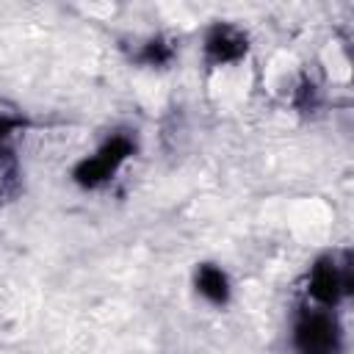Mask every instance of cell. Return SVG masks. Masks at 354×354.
<instances>
[{
	"mask_svg": "<svg viewBox=\"0 0 354 354\" xmlns=\"http://www.w3.org/2000/svg\"><path fill=\"white\" fill-rule=\"evenodd\" d=\"M127 155H133V141L127 136H113L97 149V155L75 166V180L86 188H97L127 160Z\"/></svg>",
	"mask_w": 354,
	"mask_h": 354,
	"instance_id": "cell-1",
	"label": "cell"
},
{
	"mask_svg": "<svg viewBox=\"0 0 354 354\" xmlns=\"http://www.w3.org/2000/svg\"><path fill=\"white\" fill-rule=\"evenodd\" d=\"M299 354H340V329L335 318L318 310H304L296 321Z\"/></svg>",
	"mask_w": 354,
	"mask_h": 354,
	"instance_id": "cell-2",
	"label": "cell"
},
{
	"mask_svg": "<svg viewBox=\"0 0 354 354\" xmlns=\"http://www.w3.org/2000/svg\"><path fill=\"white\" fill-rule=\"evenodd\" d=\"M348 290V274L332 257H321L310 271V296L321 304H335Z\"/></svg>",
	"mask_w": 354,
	"mask_h": 354,
	"instance_id": "cell-3",
	"label": "cell"
},
{
	"mask_svg": "<svg viewBox=\"0 0 354 354\" xmlns=\"http://www.w3.org/2000/svg\"><path fill=\"white\" fill-rule=\"evenodd\" d=\"M246 53V36L232 25H213L205 39V55L210 64H230Z\"/></svg>",
	"mask_w": 354,
	"mask_h": 354,
	"instance_id": "cell-4",
	"label": "cell"
},
{
	"mask_svg": "<svg viewBox=\"0 0 354 354\" xmlns=\"http://www.w3.org/2000/svg\"><path fill=\"white\" fill-rule=\"evenodd\" d=\"M196 288L213 304H224L230 299V279H227V274L221 268L210 266V263L199 266V271H196Z\"/></svg>",
	"mask_w": 354,
	"mask_h": 354,
	"instance_id": "cell-5",
	"label": "cell"
},
{
	"mask_svg": "<svg viewBox=\"0 0 354 354\" xmlns=\"http://www.w3.org/2000/svg\"><path fill=\"white\" fill-rule=\"evenodd\" d=\"M171 55H174V47H171L166 39H149V41L144 44L138 61H144V64H149V66H163V64L171 61Z\"/></svg>",
	"mask_w": 354,
	"mask_h": 354,
	"instance_id": "cell-6",
	"label": "cell"
},
{
	"mask_svg": "<svg viewBox=\"0 0 354 354\" xmlns=\"http://www.w3.org/2000/svg\"><path fill=\"white\" fill-rule=\"evenodd\" d=\"M11 127H17V122H11V119H0V138H3Z\"/></svg>",
	"mask_w": 354,
	"mask_h": 354,
	"instance_id": "cell-7",
	"label": "cell"
}]
</instances>
